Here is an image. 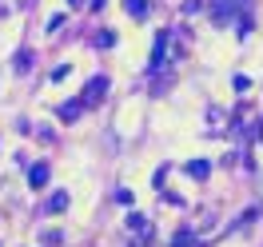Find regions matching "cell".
Listing matches in <instances>:
<instances>
[{"instance_id": "1", "label": "cell", "mask_w": 263, "mask_h": 247, "mask_svg": "<svg viewBox=\"0 0 263 247\" xmlns=\"http://www.w3.org/2000/svg\"><path fill=\"white\" fill-rule=\"evenodd\" d=\"M243 4H247V0H219V4H215V20H219V24H228L235 12H247Z\"/></svg>"}, {"instance_id": "2", "label": "cell", "mask_w": 263, "mask_h": 247, "mask_svg": "<svg viewBox=\"0 0 263 247\" xmlns=\"http://www.w3.org/2000/svg\"><path fill=\"white\" fill-rule=\"evenodd\" d=\"M80 112H84V100H68L64 108H60V120L72 124V120H80Z\"/></svg>"}, {"instance_id": "3", "label": "cell", "mask_w": 263, "mask_h": 247, "mask_svg": "<svg viewBox=\"0 0 263 247\" xmlns=\"http://www.w3.org/2000/svg\"><path fill=\"white\" fill-rule=\"evenodd\" d=\"M28 183H32V187H48V164H32Z\"/></svg>"}, {"instance_id": "4", "label": "cell", "mask_w": 263, "mask_h": 247, "mask_svg": "<svg viewBox=\"0 0 263 247\" xmlns=\"http://www.w3.org/2000/svg\"><path fill=\"white\" fill-rule=\"evenodd\" d=\"M64 207H68V192H52L48 203H44V212H52V215H56V212H64Z\"/></svg>"}, {"instance_id": "5", "label": "cell", "mask_w": 263, "mask_h": 247, "mask_svg": "<svg viewBox=\"0 0 263 247\" xmlns=\"http://www.w3.org/2000/svg\"><path fill=\"white\" fill-rule=\"evenodd\" d=\"M124 8H128L132 20H144V16H148V0H124Z\"/></svg>"}, {"instance_id": "6", "label": "cell", "mask_w": 263, "mask_h": 247, "mask_svg": "<svg viewBox=\"0 0 263 247\" xmlns=\"http://www.w3.org/2000/svg\"><path fill=\"white\" fill-rule=\"evenodd\" d=\"M208 172H212L208 160H192V164H187V176H192V180H208Z\"/></svg>"}, {"instance_id": "7", "label": "cell", "mask_w": 263, "mask_h": 247, "mask_svg": "<svg viewBox=\"0 0 263 247\" xmlns=\"http://www.w3.org/2000/svg\"><path fill=\"white\" fill-rule=\"evenodd\" d=\"M176 247H199L196 235H176Z\"/></svg>"}, {"instance_id": "8", "label": "cell", "mask_w": 263, "mask_h": 247, "mask_svg": "<svg viewBox=\"0 0 263 247\" xmlns=\"http://www.w3.org/2000/svg\"><path fill=\"white\" fill-rule=\"evenodd\" d=\"M96 48H112V32H100L96 36Z\"/></svg>"}, {"instance_id": "9", "label": "cell", "mask_w": 263, "mask_h": 247, "mask_svg": "<svg viewBox=\"0 0 263 247\" xmlns=\"http://www.w3.org/2000/svg\"><path fill=\"white\" fill-rule=\"evenodd\" d=\"M68 4H76V0H68Z\"/></svg>"}]
</instances>
